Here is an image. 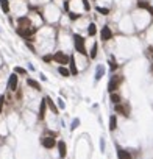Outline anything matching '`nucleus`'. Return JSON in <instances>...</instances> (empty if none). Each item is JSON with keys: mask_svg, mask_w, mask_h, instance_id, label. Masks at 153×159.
Wrapping results in <instances>:
<instances>
[{"mask_svg": "<svg viewBox=\"0 0 153 159\" xmlns=\"http://www.w3.org/2000/svg\"><path fill=\"white\" fill-rule=\"evenodd\" d=\"M44 61H47V62H49V61H52V56H50V55L44 56Z\"/></svg>", "mask_w": 153, "mask_h": 159, "instance_id": "c756f323", "label": "nucleus"}, {"mask_svg": "<svg viewBox=\"0 0 153 159\" xmlns=\"http://www.w3.org/2000/svg\"><path fill=\"white\" fill-rule=\"evenodd\" d=\"M114 111H116V112H119V114H122V115H125V117L128 115L127 108H125V106H122V105H116V106H114Z\"/></svg>", "mask_w": 153, "mask_h": 159, "instance_id": "ddd939ff", "label": "nucleus"}, {"mask_svg": "<svg viewBox=\"0 0 153 159\" xmlns=\"http://www.w3.org/2000/svg\"><path fill=\"white\" fill-rule=\"evenodd\" d=\"M45 108H47V105H45V100L41 101V108H39V119H44L45 117Z\"/></svg>", "mask_w": 153, "mask_h": 159, "instance_id": "dca6fc26", "label": "nucleus"}, {"mask_svg": "<svg viewBox=\"0 0 153 159\" xmlns=\"http://www.w3.org/2000/svg\"><path fill=\"white\" fill-rule=\"evenodd\" d=\"M111 101L114 105H119V103H120V95H117V94H114V92H112V94H111Z\"/></svg>", "mask_w": 153, "mask_h": 159, "instance_id": "6ab92c4d", "label": "nucleus"}, {"mask_svg": "<svg viewBox=\"0 0 153 159\" xmlns=\"http://www.w3.org/2000/svg\"><path fill=\"white\" fill-rule=\"evenodd\" d=\"M58 106H59V108H61V109H64V108H66L64 101H63V100H61V98H58Z\"/></svg>", "mask_w": 153, "mask_h": 159, "instance_id": "a878e982", "label": "nucleus"}, {"mask_svg": "<svg viewBox=\"0 0 153 159\" xmlns=\"http://www.w3.org/2000/svg\"><path fill=\"white\" fill-rule=\"evenodd\" d=\"M14 74H19V75H27V70L22 67H14Z\"/></svg>", "mask_w": 153, "mask_h": 159, "instance_id": "412c9836", "label": "nucleus"}, {"mask_svg": "<svg viewBox=\"0 0 153 159\" xmlns=\"http://www.w3.org/2000/svg\"><path fill=\"white\" fill-rule=\"evenodd\" d=\"M41 80H42V81H45V80H47V77H45L44 74H41Z\"/></svg>", "mask_w": 153, "mask_h": 159, "instance_id": "7c9ffc66", "label": "nucleus"}, {"mask_svg": "<svg viewBox=\"0 0 153 159\" xmlns=\"http://www.w3.org/2000/svg\"><path fill=\"white\" fill-rule=\"evenodd\" d=\"M117 158H119V159H133L131 154H130L127 150L120 148V147H117Z\"/></svg>", "mask_w": 153, "mask_h": 159, "instance_id": "0eeeda50", "label": "nucleus"}, {"mask_svg": "<svg viewBox=\"0 0 153 159\" xmlns=\"http://www.w3.org/2000/svg\"><path fill=\"white\" fill-rule=\"evenodd\" d=\"M58 72H59V75H63V77H71V72H69L64 66H59V67H58Z\"/></svg>", "mask_w": 153, "mask_h": 159, "instance_id": "f3484780", "label": "nucleus"}, {"mask_svg": "<svg viewBox=\"0 0 153 159\" xmlns=\"http://www.w3.org/2000/svg\"><path fill=\"white\" fill-rule=\"evenodd\" d=\"M41 144H42V147H44V148H53L56 145V140H55V139H52V137H42Z\"/></svg>", "mask_w": 153, "mask_h": 159, "instance_id": "39448f33", "label": "nucleus"}, {"mask_svg": "<svg viewBox=\"0 0 153 159\" xmlns=\"http://www.w3.org/2000/svg\"><path fill=\"white\" fill-rule=\"evenodd\" d=\"M27 84H28L30 87L36 89V91H41V84H39L38 81H35V80H31V78H28V80H27Z\"/></svg>", "mask_w": 153, "mask_h": 159, "instance_id": "4468645a", "label": "nucleus"}, {"mask_svg": "<svg viewBox=\"0 0 153 159\" xmlns=\"http://www.w3.org/2000/svg\"><path fill=\"white\" fill-rule=\"evenodd\" d=\"M109 67H111V70L114 72L116 69H117V64H116V61H111V66H109Z\"/></svg>", "mask_w": 153, "mask_h": 159, "instance_id": "bb28decb", "label": "nucleus"}, {"mask_svg": "<svg viewBox=\"0 0 153 159\" xmlns=\"http://www.w3.org/2000/svg\"><path fill=\"white\" fill-rule=\"evenodd\" d=\"M138 6H139V8L147 9V11H148V13H150V14L153 16V8H152V5H148L147 2H144V0H142V2H138Z\"/></svg>", "mask_w": 153, "mask_h": 159, "instance_id": "f8f14e48", "label": "nucleus"}, {"mask_svg": "<svg viewBox=\"0 0 153 159\" xmlns=\"http://www.w3.org/2000/svg\"><path fill=\"white\" fill-rule=\"evenodd\" d=\"M105 147H106V144H105V139H100V151L102 153H105Z\"/></svg>", "mask_w": 153, "mask_h": 159, "instance_id": "393cba45", "label": "nucleus"}, {"mask_svg": "<svg viewBox=\"0 0 153 159\" xmlns=\"http://www.w3.org/2000/svg\"><path fill=\"white\" fill-rule=\"evenodd\" d=\"M58 150H59V158H64L66 153H67V148H66V144L63 140L58 142Z\"/></svg>", "mask_w": 153, "mask_h": 159, "instance_id": "1a4fd4ad", "label": "nucleus"}, {"mask_svg": "<svg viewBox=\"0 0 153 159\" xmlns=\"http://www.w3.org/2000/svg\"><path fill=\"white\" fill-rule=\"evenodd\" d=\"M44 100H45V105H47L49 108H50L52 111L55 112V114H58V108H56V105H55V103H53V101H52V98H50V97H45Z\"/></svg>", "mask_w": 153, "mask_h": 159, "instance_id": "9d476101", "label": "nucleus"}, {"mask_svg": "<svg viewBox=\"0 0 153 159\" xmlns=\"http://www.w3.org/2000/svg\"><path fill=\"white\" fill-rule=\"evenodd\" d=\"M124 81V78L122 77H116V78H112L111 81H109V84H108V91L111 92H114V91H117V87H119V84H120V83Z\"/></svg>", "mask_w": 153, "mask_h": 159, "instance_id": "f03ea898", "label": "nucleus"}, {"mask_svg": "<svg viewBox=\"0 0 153 159\" xmlns=\"http://www.w3.org/2000/svg\"><path fill=\"white\" fill-rule=\"evenodd\" d=\"M100 34H102V41H109V39L112 38V31H111L109 27H103Z\"/></svg>", "mask_w": 153, "mask_h": 159, "instance_id": "423d86ee", "label": "nucleus"}, {"mask_svg": "<svg viewBox=\"0 0 153 159\" xmlns=\"http://www.w3.org/2000/svg\"><path fill=\"white\" fill-rule=\"evenodd\" d=\"M74 44H75V48H76V52H78V53H81L83 56L88 55L86 47H84V39H83L80 34H75L74 36Z\"/></svg>", "mask_w": 153, "mask_h": 159, "instance_id": "f257e3e1", "label": "nucleus"}, {"mask_svg": "<svg viewBox=\"0 0 153 159\" xmlns=\"http://www.w3.org/2000/svg\"><path fill=\"white\" fill-rule=\"evenodd\" d=\"M83 5H84V9L88 11V9H89V3H88V0H83Z\"/></svg>", "mask_w": 153, "mask_h": 159, "instance_id": "c85d7f7f", "label": "nucleus"}, {"mask_svg": "<svg viewBox=\"0 0 153 159\" xmlns=\"http://www.w3.org/2000/svg\"><path fill=\"white\" fill-rule=\"evenodd\" d=\"M69 64H71V74L72 75H78V69H76V66H75V61H74V56H71L69 58Z\"/></svg>", "mask_w": 153, "mask_h": 159, "instance_id": "9b49d317", "label": "nucleus"}, {"mask_svg": "<svg viewBox=\"0 0 153 159\" xmlns=\"http://www.w3.org/2000/svg\"><path fill=\"white\" fill-rule=\"evenodd\" d=\"M52 59H53V61H56V62H59V64H67V62H69V56L64 55V52H58L56 55L52 56Z\"/></svg>", "mask_w": 153, "mask_h": 159, "instance_id": "7ed1b4c3", "label": "nucleus"}, {"mask_svg": "<svg viewBox=\"0 0 153 159\" xmlns=\"http://www.w3.org/2000/svg\"><path fill=\"white\" fill-rule=\"evenodd\" d=\"M3 101H5V98L0 97V114H2V109H3Z\"/></svg>", "mask_w": 153, "mask_h": 159, "instance_id": "cd10ccee", "label": "nucleus"}, {"mask_svg": "<svg viewBox=\"0 0 153 159\" xmlns=\"http://www.w3.org/2000/svg\"><path fill=\"white\" fill-rule=\"evenodd\" d=\"M97 11L100 13V14H109V9H108V8H102V6H98Z\"/></svg>", "mask_w": 153, "mask_h": 159, "instance_id": "b1692460", "label": "nucleus"}, {"mask_svg": "<svg viewBox=\"0 0 153 159\" xmlns=\"http://www.w3.org/2000/svg\"><path fill=\"white\" fill-rule=\"evenodd\" d=\"M88 33H89V36H94L95 33H97V28H95V25H94V24H91V25H89Z\"/></svg>", "mask_w": 153, "mask_h": 159, "instance_id": "aec40b11", "label": "nucleus"}, {"mask_svg": "<svg viewBox=\"0 0 153 159\" xmlns=\"http://www.w3.org/2000/svg\"><path fill=\"white\" fill-rule=\"evenodd\" d=\"M95 56H97V44H94V45H92V50H91V58L94 59Z\"/></svg>", "mask_w": 153, "mask_h": 159, "instance_id": "4be33fe9", "label": "nucleus"}, {"mask_svg": "<svg viewBox=\"0 0 153 159\" xmlns=\"http://www.w3.org/2000/svg\"><path fill=\"white\" fill-rule=\"evenodd\" d=\"M17 81H19L17 74H11V75H9V80H8V89H9V91L14 92L16 89H17Z\"/></svg>", "mask_w": 153, "mask_h": 159, "instance_id": "20e7f679", "label": "nucleus"}, {"mask_svg": "<svg viewBox=\"0 0 153 159\" xmlns=\"http://www.w3.org/2000/svg\"><path fill=\"white\" fill-rule=\"evenodd\" d=\"M105 75V67L103 66H97V70H95V81H100L102 80V77Z\"/></svg>", "mask_w": 153, "mask_h": 159, "instance_id": "6e6552de", "label": "nucleus"}, {"mask_svg": "<svg viewBox=\"0 0 153 159\" xmlns=\"http://www.w3.org/2000/svg\"><path fill=\"white\" fill-rule=\"evenodd\" d=\"M116 128H117V119H116V115H111L109 117V130L114 131Z\"/></svg>", "mask_w": 153, "mask_h": 159, "instance_id": "2eb2a0df", "label": "nucleus"}, {"mask_svg": "<svg viewBox=\"0 0 153 159\" xmlns=\"http://www.w3.org/2000/svg\"><path fill=\"white\" fill-rule=\"evenodd\" d=\"M78 125H80V119H74V122H72V125H71V130L74 131L75 128L78 127Z\"/></svg>", "mask_w": 153, "mask_h": 159, "instance_id": "5701e85b", "label": "nucleus"}, {"mask_svg": "<svg viewBox=\"0 0 153 159\" xmlns=\"http://www.w3.org/2000/svg\"><path fill=\"white\" fill-rule=\"evenodd\" d=\"M0 6H2L3 13H8L9 11V3H8V0H0Z\"/></svg>", "mask_w": 153, "mask_h": 159, "instance_id": "a211bd4d", "label": "nucleus"}]
</instances>
